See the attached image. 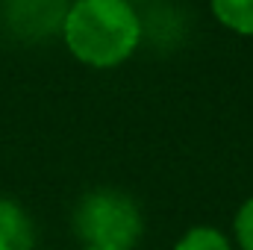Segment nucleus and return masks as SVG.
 <instances>
[{"label": "nucleus", "instance_id": "nucleus-1", "mask_svg": "<svg viewBox=\"0 0 253 250\" xmlns=\"http://www.w3.org/2000/svg\"><path fill=\"white\" fill-rule=\"evenodd\" d=\"M62 39L80 62L115 68L141 42V21L129 0H77L65 9Z\"/></svg>", "mask_w": 253, "mask_h": 250}, {"label": "nucleus", "instance_id": "nucleus-2", "mask_svg": "<svg viewBox=\"0 0 253 250\" xmlns=\"http://www.w3.org/2000/svg\"><path fill=\"white\" fill-rule=\"evenodd\" d=\"M74 230L85 245L132 250V245L141 239L144 218H141L135 200L126 197L124 191L100 188V191L85 194L77 203Z\"/></svg>", "mask_w": 253, "mask_h": 250}, {"label": "nucleus", "instance_id": "nucleus-3", "mask_svg": "<svg viewBox=\"0 0 253 250\" xmlns=\"http://www.w3.org/2000/svg\"><path fill=\"white\" fill-rule=\"evenodd\" d=\"M0 250H36V230L21 203L0 197Z\"/></svg>", "mask_w": 253, "mask_h": 250}, {"label": "nucleus", "instance_id": "nucleus-4", "mask_svg": "<svg viewBox=\"0 0 253 250\" xmlns=\"http://www.w3.org/2000/svg\"><path fill=\"white\" fill-rule=\"evenodd\" d=\"M212 15L233 33L253 36V0H209Z\"/></svg>", "mask_w": 253, "mask_h": 250}, {"label": "nucleus", "instance_id": "nucleus-5", "mask_svg": "<svg viewBox=\"0 0 253 250\" xmlns=\"http://www.w3.org/2000/svg\"><path fill=\"white\" fill-rule=\"evenodd\" d=\"M174 250H233V245L215 227H194L177 242Z\"/></svg>", "mask_w": 253, "mask_h": 250}, {"label": "nucleus", "instance_id": "nucleus-6", "mask_svg": "<svg viewBox=\"0 0 253 250\" xmlns=\"http://www.w3.org/2000/svg\"><path fill=\"white\" fill-rule=\"evenodd\" d=\"M236 239L242 250H253V197L242 203V209L236 212Z\"/></svg>", "mask_w": 253, "mask_h": 250}, {"label": "nucleus", "instance_id": "nucleus-7", "mask_svg": "<svg viewBox=\"0 0 253 250\" xmlns=\"http://www.w3.org/2000/svg\"><path fill=\"white\" fill-rule=\"evenodd\" d=\"M85 250H124V248H100V245H85Z\"/></svg>", "mask_w": 253, "mask_h": 250}, {"label": "nucleus", "instance_id": "nucleus-8", "mask_svg": "<svg viewBox=\"0 0 253 250\" xmlns=\"http://www.w3.org/2000/svg\"><path fill=\"white\" fill-rule=\"evenodd\" d=\"M129 3H132V0H129Z\"/></svg>", "mask_w": 253, "mask_h": 250}]
</instances>
